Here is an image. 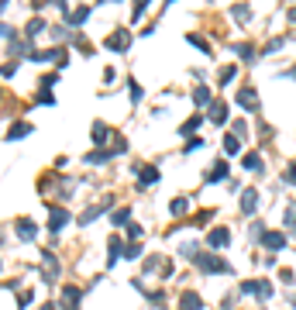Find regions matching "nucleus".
I'll return each instance as SVG.
<instances>
[{
    "label": "nucleus",
    "instance_id": "1",
    "mask_svg": "<svg viewBox=\"0 0 296 310\" xmlns=\"http://www.w3.org/2000/svg\"><path fill=\"white\" fill-rule=\"evenodd\" d=\"M128 45H131V34H128V31H114V34L107 38V49H110V52H124Z\"/></svg>",
    "mask_w": 296,
    "mask_h": 310
},
{
    "label": "nucleus",
    "instance_id": "2",
    "mask_svg": "<svg viewBox=\"0 0 296 310\" xmlns=\"http://www.w3.org/2000/svg\"><path fill=\"white\" fill-rule=\"evenodd\" d=\"M110 204H114V197H107V200H100V204H93L90 210H83V214H80V224H90V221H93V217H100V214H103V210H107Z\"/></svg>",
    "mask_w": 296,
    "mask_h": 310
},
{
    "label": "nucleus",
    "instance_id": "3",
    "mask_svg": "<svg viewBox=\"0 0 296 310\" xmlns=\"http://www.w3.org/2000/svg\"><path fill=\"white\" fill-rule=\"evenodd\" d=\"M34 235H38V227H34V221L21 217V221H17V238H21V241H34Z\"/></svg>",
    "mask_w": 296,
    "mask_h": 310
},
{
    "label": "nucleus",
    "instance_id": "4",
    "mask_svg": "<svg viewBox=\"0 0 296 310\" xmlns=\"http://www.w3.org/2000/svg\"><path fill=\"white\" fill-rule=\"evenodd\" d=\"M66 224H69V214H66L62 207H52V214H49V227H52V231H62Z\"/></svg>",
    "mask_w": 296,
    "mask_h": 310
},
{
    "label": "nucleus",
    "instance_id": "5",
    "mask_svg": "<svg viewBox=\"0 0 296 310\" xmlns=\"http://www.w3.org/2000/svg\"><path fill=\"white\" fill-rule=\"evenodd\" d=\"M52 279H59V262L52 252H45V283H52Z\"/></svg>",
    "mask_w": 296,
    "mask_h": 310
},
{
    "label": "nucleus",
    "instance_id": "6",
    "mask_svg": "<svg viewBox=\"0 0 296 310\" xmlns=\"http://www.w3.org/2000/svg\"><path fill=\"white\" fill-rule=\"evenodd\" d=\"M24 135H31V124H28V121H17V124H11L7 141H17V138H24Z\"/></svg>",
    "mask_w": 296,
    "mask_h": 310
},
{
    "label": "nucleus",
    "instance_id": "7",
    "mask_svg": "<svg viewBox=\"0 0 296 310\" xmlns=\"http://www.w3.org/2000/svg\"><path fill=\"white\" fill-rule=\"evenodd\" d=\"M231 241V235H228V227H217V231H210V245L214 248H220V245H228Z\"/></svg>",
    "mask_w": 296,
    "mask_h": 310
},
{
    "label": "nucleus",
    "instance_id": "8",
    "mask_svg": "<svg viewBox=\"0 0 296 310\" xmlns=\"http://www.w3.org/2000/svg\"><path fill=\"white\" fill-rule=\"evenodd\" d=\"M210 118H214V121H224V118H228V103L214 100V103H210Z\"/></svg>",
    "mask_w": 296,
    "mask_h": 310
},
{
    "label": "nucleus",
    "instance_id": "9",
    "mask_svg": "<svg viewBox=\"0 0 296 310\" xmlns=\"http://www.w3.org/2000/svg\"><path fill=\"white\" fill-rule=\"evenodd\" d=\"M138 179H141V183H155V179H159V172H155L152 166H141V169H138Z\"/></svg>",
    "mask_w": 296,
    "mask_h": 310
},
{
    "label": "nucleus",
    "instance_id": "10",
    "mask_svg": "<svg viewBox=\"0 0 296 310\" xmlns=\"http://www.w3.org/2000/svg\"><path fill=\"white\" fill-rule=\"evenodd\" d=\"M182 310H200V296L197 293H182Z\"/></svg>",
    "mask_w": 296,
    "mask_h": 310
},
{
    "label": "nucleus",
    "instance_id": "11",
    "mask_svg": "<svg viewBox=\"0 0 296 310\" xmlns=\"http://www.w3.org/2000/svg\"><path fill=\"white\" fill-rule=\"evenodd\" d=\"M42 31H45V21H42V17H34V21L28 24V31H24V34H28V38H34V34H42Z\"/></svg>",
    "mask_w": 296,
    "mask_h": 310
},
{
    "label": "nucleus",
    "instance_id": "12",
    "mask_svg": "<svg viewBox=\"0 0 296 310\" xmlns=\"http://www.w3.org/2000/svg\"><path fill=\"white\" fill-rule=\"evenodd\" d=\"M220 176H228V162H217V166L210 169V176H207V179H210V183H217Z\"/></svg>",
    "mask_w": 296,
    "mask_h": 310
},
{
    "label": "nucleus",
    "instance_id": "13",
    "mask_svg": "<svg viewBox=\"0 0 296 310\" xmlns=\"http://www.w3.org/2000/svg\"><path fill=\"white\" fill-rule=\"evenodd\" d=\"M265 245H269V248H282V245H286V238H282V235H276V231H269V235H265Z\"/></svg>",
    "mask_w": 296,
    "mask_h": 310
},
{
    "label": "nucleus",
    "instance_id": "14",
    "mask_svg": "<svg viewBox=\"0 0 296 310\" xmlns=\"http://www.w3.org/2000/svg\"><path fill=\"white\" fill-rule=\"evenodd\" d=\"M245 169H251V172H258V169H262V159H258V155H245Z\"/></svg>",
    "mask_w": 296,
    "mask_h": 310
},
{
    "label": "nucleus",
    "instance_id": "15",
    "mask_svg": "<svg viewBox=\"0 0 296 310\" xmlns=\"http://www.w3.org/2000/svg\"><path fill=\"white\" fill-rule=\"evenodd\" d=\"M193 100H197V103H210V90H207V86H197V90H193Z\"/></svg>",
    "mask_w": 296,
    "mask_h": 310
},
{
    "label": "nucleus",
    "instance_id": "16",
    "mask_svg": "<svg viewBox=\"0 0 296 310\" xmlns=\"http://www.w3.org/2000/svg\"><path fill=\"white\" fill-rule=\"evenodd\" d=\"M255 204H258V193H245V200H241V207H245V210H255Z\"/></svg>",
    "mask_w": 296,
    "mask_h": 310
},
{
    "label": "nucleus",
    "instance_id": "17",
    "mask_svg": "<svg viewBox=\"0 0 296 310\" xmlns=\"http://www.w3.org/2000/svg\"><path fill=\"white\" fill-rule=\"evenodd\" d=\"M128 217H131V210H128V207H121V210H117L114 217H110V224H124Z\"/></svg>",
    "mask_w": 296,
    "mask_h": 310
},
{
    "label": "nucleus",
    "instance_id": "18",
    "mask_svg": "<svg viewBox=\"0 0 296 310\" xmlns=\"http://www.w3.org/2000/svg\"><path fill=\"white\" fill-rule=\"evenodd\" d=\"M117 255H121V241H117V238H110V265L117 262Z\"/></svg>",
    "mask_w": 296,
    "mask_h": 310
},
{
    "label": "nucleus",
    "instance_id": "19",
    "mask_svg": "<svg viewBox=\"0 0 296 310\" xmlns=\"http://www.w3.org/2000/svg\"><path fill=\"white\" fill-rule=\"evenodd\" d=\"M103 138H107V128H103V124H97V128H93V141H97V145H103Z\"/></svg>",
    "mask_w": 296,
    "mask_h": 310
},
{
    "label": "nucleus",
    "instance_id": "20",
    "mask_svg": "<svg viewBox=\"0 0 296 310\" xmlns=\"http://www.w3.org/2000/svg\"><path fill=\"white\" fill-rule=\"evenodd\" d=\"M200 128V118H190L186 124H182V135H190V131H197Z\"/></svg>",
    "mask_w": 296,
    "mask_h": 310
},
{
    "label": "nucleus",
    "instance_id": "21",
    "mask_svg": "<svg viewBox=\"0 0 296 310\" xmlns=\"http://www.w3.org/2000/svg\"><path fill=\"white\" fill-rule=\"evenodd\" d=\"M228 80H234V66H224V69H220V83H228Z\"/></svg>",
    "mask_w": 296,
    "mask_h": 310
},
{
    "label": "nucleus",
    "instance_id": "22",
    "mask_svg": "<svg viewBox=\"0 0 296 310\" xmlns=\"http://www.w3.org/2000/svg\"><path fill=\"white\" fill-rule=\"evenodd\" d=\"M245 107H255V93H248V90H241V97H238Z\"/></svg>",
    "mask_w": 296,
    "mask_h": 310
},
{
    "label": "nucleus",
    "instance_id": "23",
    "mask_svg": "<svg viewBox=\"0 0 296 310\" xmlns=\"http://www.w3.org/2000/svg\"><path fill=\"white\" fill-rule=\"evenodd\" d=\"M38 103H55V97H52V90H42V93H38Z\"/></svg>",
    "mask_w": 296,
    "mask_h": 310
},
{
    "label": "nucleus",
    "instance_id": "24",
    "mask_svg": "<svg viewBox=\"0 0 296 310\" xmlns=\"http://www.w3.org/2000/svg\"><path fill=\"white\" fill-rule=\"evenodd\" d=\"M169 210H172V214H182V210H186V200H172Z\"/></svg>",
    "mask_w": 296,
    "mask_h": 310
},
{
    "label": "nucleus",
    "instance_id": "25",
    "mask_svg": "<svg viewBox=\"0 0 296 310\" xmlns=\"http://www.w3.org/2000/svg\"><path fill=\"white\" fill-rule=\"evenodd\" d=\"M31 300H34L31 293H21V296H17V303H21V310H28V303H31Z\"/></svg>",
    "mask_w": 296,
    "mask_h": 310
},
{
    "label": "nucleus",
    "instance_id": "26",
    "mask_svg": "<svg viewBox=\"0 0 296 310\" xmlns=\"http://www.w3.org/2000/svg\"><path fill=\"white\" fill-rule=\"evenodd\" d=\"M128 238H131V241H134V238H141V227H138V224H131V227H128Z\"/></svg>",
    "mask_w": 296,
    "mask_h": 310
},
{
    "label": "nucleus",
    "instance_id": "27",
    "mask_svg": "<svg viewBox=\"0 0 296 310\" xmlns=\"http://www.w3.org/2000/svg\"><path fill=\"white\" fill-rule=\"evenodd\" d=\"M52 34H55V38H69L72 31H69V28H52Z\"/></svg>",
    "mask_w": 296,
    "mask_h": 310
},
{
    "label": "nucleus",
    "instance_id": "28",
    "mask_svg": "<svg viewBox=\"0 0 296 310\" xmlns=\"http://www.w3.org/2000/svg\"><path fill=\"white\" fill-rule=\"evenodd\" d=\"M24 52V42H11V55H21Z\"/></svg>",
    "mask_w": 296,
    "mask_h": 310
},
{
    "label": "nucleus",
    "instance_id": "29",
    "mask_svg": "<svg viewBox=\"0 0 296 310\" xmlns=\"http://www.w3.org/2000/svg\"><path fill=\"white\" fill-rule=\"evenodd\" d=\"M224 148L228 152H238V138H224Z\"/></svg>",
    "mask_w": 296,
    "mask_h": 310
},
{
    "label": "nucleus",
    "instance_id": "30",
    "mask_svg": "<svg viewBox=\"0 0 296 310\" xmlns=\"http://www.w3.org/2000/svg\"><path fill=\"white\" fill-rule=\"evenodd\" d=\"M0 38H11V28L7 24H0Z\"/></svg>",
    "mask_w": 296,
    "mask_h": 310
},
{
    "label": "nucleus",
    "instance_id": "31",
    "mask_svg": "<svg viewBox=\"0 0 296 310\" xmlns=\"http://www.w3.org/2000/svg\"><path fill=\"white\" fill-rule=\"evenodd\" d=\"M286 179H289V183H296V166H293V169L286 172Z\"/></svg>",
    "mask_w": 296,
    "mask_h": 310
},
{
    "label": "nucleus",
    "instance_id": "32",
    "mask_svg": "<svg viewBox=\"0 0 296 310\" xmlns=\"http://www.w3.org/2000/svg\"><path fill=\"white\" fill-rule=\"evenodd\" d=\"M42 310H55V307H52V303H49V307H42Z\"/></svg>",
    "mask_w": 296,
    "mask_h": 310
}]
</instances>
